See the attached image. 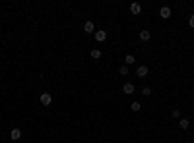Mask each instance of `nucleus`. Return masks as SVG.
<instances>
[{
  "label": "nucleus",
  "instance_id": "obj_1",
  "mask_svg": "<svg viewBox=\"0 0 194 143\" xmlns=\"http://www.w3.org/2000/svg\"><path fill=\"white\" fill-rule=\"evenodd\" d=\"M39 101H41L43 106H51V103H53V95H51V93H41Z\"/></svg>",
  "mask_w": 194,
  "mask_h": 143
},
{
  "label": "nucleus",
  "instance_id": "obj_2",
  "mask_svg": "<svg viewBox=\"0 0 194 143\" xmlns=\"http://www.w3.org/2000/svg\"><path fill=\"white\" fill-rule=\"evenodd\" d=\"M140 12H142V6H140L138 2H132V4H130V14H132V16H138Z\"/></svg>",
  "mask_w": 194,
  "mask_h": 143
},
{
  "label": "nucleus",
  "instance_id": "obj_3",
  "mask_svg": "<svg viewBox=\"0 0 194 143\" xmlns=\"http://www.w3.org/2000/svg\"><path fill=\"white\" fill-rule=\"evenodd\" d=\"M84 33H95V25H93V21H86L84 23Z\"/></svg>",
  "mask_w": 194,
  "mask_h": 143
},
{
  "label": "nucleus",
  "instance_id": "obj_4",
  "mask_svg": "<svg viewBox=\"0 0 194 143\" xmlns=\"http://www.w3.org/2000/svg\"><path fill=\"white\" fill-rule=\"evenodd\" d=\"M159 16H161L163 19H169V18H171V8H169V6H163L161 10H159Z\"/></svg>",
  "mask_w": 194,
  "mask_h": 143
},
{
  "label": "nucleus",
  "instance_id": "obj_5",
  "mask_svg": "<svg viewBox=\"0 0 194 143\" xmlns=\"http://www.w3.org/2000/svg\"><path fill=\"white\" fill-rule=\"evenodd\" d=\"M105 39H107V31H101V29L95 31V41H97V43H103Z\"/></svg>",
  "mask_w": 194,
  "mask_h": 143
},
{
  "label": "nucleus",
  "instance_id": "obj_6",
  "mask_svg": "<svg viewBox=\"0 0 194 143\" xmlns=\"http://www.w3.org/2000/svg\"><path fill=\"white\" fill-rule=\"evenodd\" d=\"M21 137V130L19 128H14L12 131H10V139H14V141H18Z\"/></svg>",
  "mask_w": 194,
  "mask_h": 143
},
{
  "label": "nucleus",
  "instance_id": "obj_7",
  "mask_svg": "<svg viewBox=\"0 0 194 143\" xmlns=\"http://www.w3.org/2000/svg\"><path fill=\"white\" fill-rule=\"evenodd\" d=\"M179 128H180V130H188V128H190V120H188V118H180V120H179Z\"/></svg>",
  "mask_w": 194,
  "mask_h": 143
},
{
  "label": "nucleus",
  "instance_id": "obj_8",
  "mask_svg": "<svg viewBox=\"0 0 194 143\" xmlns=\"http://www.w3.org/2000/svg\"><path fill=\"white\" fill-rule=\"evenodd\" d=\"M147 72H150V70H147V66H140V68L136 70V75H138V78H146Z\"/></svg>",
  "mask_w": 194,
  "mask_h": 143
},
{
  "label": "nucleus",
  "instance_id": "obj_9",
  "mask_svg": "<svg viewBox=\"0 0 194 143\" xmlns=\"http://www.w3.org/2000/svg\"><path fill=\"white\" fill-rule=\"evenodd\" d=\"M138 37H140V41H150V39H152V33L144 29V31H140V33H138Z\"/></svg>",
  "mask_w": 194,
  "mask_h": 143
},
{
  "label": "nucleus",
  "instance_id": "obj_10",
  "mask_svg": "<svg viewBox=\"0 0 194 143\" xmlns=\"http://www.w3.org/2000/svg\"><path fill=\"white\" fill-rule=\"evenodd\" d=\"M122 93L132 95V93H134V85H132V83H124V85H122Z\"/></svg>",
  "mask_w": 194,
  "mask_h": 143
},
{
  "label": "nucleus",
  "instance_id": "obj_11",
  "mask_svg": "<svg viewBox=\"0 0 194 143\" xmlns=\"http://www.w3.org/2000/svg\"><path fill=\"white\" fill-rule=\"evenodd\" d=\"M130 110H132V112H140V110H142V105H140L138 101H134V103L130 105Z\"/></svg>",
  "mask_w": 194,
  "mask_h": 143
},
{
  "label": "nucleus",
  "instance_id": "obj_12",
  "mask_svg": "<svg viewBox=\"0 0 194 143\" xmlns=\"http://www.w3.org/2000/svg\"><path fill=\"white\" fill-rule=\"evenodd\" d=\"M124 62H126V66L134 64V62H136V58H134V54H126V56H124Z\"/></svg>",
  "mask_w": 194,
  "mask_h": 143
},
{
  "label": "nucleus",
  "instance_id": "obj_13",
  "mask_svg": "<svg viewBox=\"0 0 194 143\" xmlns=\"http://www.w3.org/2000/svg\"><path fill=\"white\" fill-rule=\"evenodd\" d=\"M91 58L99 60V58H101V50H99V49H93V50H91Z\"/></svg>",
  "mask_w": 194,
  "mask_h": 143
},
{
  "label": "nucleus",
  "instance_id": "obj_14",
  "mask_svg": "<svg viewBox=\"0 0 194 143\" xmlns=\"http://www.w3.org/2000/svg\"><path fill=\"white\" fill-rule=\"evenodd\" d=\"M119 72H120V75H128V66H126V64L120 66V70H119Z\"/></svg>",
  "mask_w": 194,
  "mask_h": 143
},
{
  "label": "nucleus",
  "instance_id": "obj_15",
  "mask_svg": "<svg viewBox=\"0 0 194 143\" xmlns=\"http://www.w3.org/2000/svg\"><path fill=\"white\" fill-rule=\"evenodd\" d=\"M142 93H144V97H150V95H152V89H150V87H144Z\"/></svg>",
  "mask_w": 194,
  "mask_h": 143
},
{
  "label": "nucleus",
  "instance_id": "obj_16",
  "mask_svg": "<svg viewBox=\"0 0 194 143\" xmlns=\"http://www.w3.org/2000/svg\"><path fill=\"white\" fill-rule=\"evenodd\" d=\"M171 116H173V118H180V110H179V108H175V110L171 112Z\"/></svg>",
  "mask_w": 194,
  "mask_h": 143
},
{
  "label": "nucleus",
  "instance_id": "obj_17",
  "mask_svg": "<svg viewBox=\"0 0 194 143\" xmlns=\"http://www.w3.org/2000/svg\"><path fill=\"white\" fill-rule=\"evenodd\" d=\"M188 25L194 29V14H190V18H188Z\"/></svg>",
  "mask_w": 194,
  "mask_h": 143
}]
</instances>
